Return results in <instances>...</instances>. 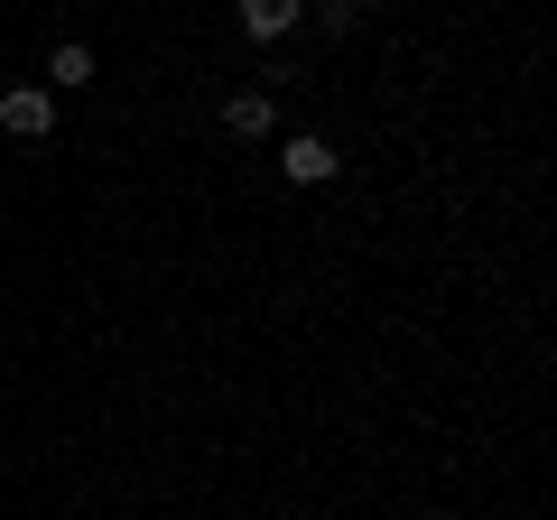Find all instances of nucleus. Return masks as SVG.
Masks as SVG:
<instances>
[{
  "instance_id": "1",
  "label": "nucleus",
  "mask_w": 557,
  "mask_h": 520,
  "mask_svg": "<svg viewBox=\"0 0 557 520\" xmlns=\"http://www.w3.org/2000/svg\"><path fill=\"white\" fill-rule=\"evenodd\" d=\"M0 131H10V140H47V131H57V94H47V84L0 94Z\"/></svg>"
},
{
  "instance_id": "2",
  "label": "nucleus",
  "mask_w": 557,
  "mask_h": 520,
  "mask_svg": "<svg viewBox=\"0 0 557 520\" xmlns=\"http://www.w3.org/2000/svg\"><path fill=\"white\" fill-rule=\"evenodd\" d=\"M278 168H288L298 186H325V177H335V140H317V131H298V140H278Z\"/></svg>"
},
{
  "instance_id": "3",
  "label": "nucleus",
  "mask_w": 557,
  "mask_h": 520,
  "mask_svg": "<svg viewBox=\"0 0 557 520\" xmlns=\"http://www.w3.org/2000/svg\"><path fill=\"white\" fill-rule=\"evenodd\" d=\"M223 131H233V140H270V131H278L270 94H233V102H223Z\"/></svg>"
},
{
  "instance_id": "4",
  "label": "nucleus",
  "mask_w": 557,
  "mask_h": 520,
  "mask_svg": "<svg viewBox=\"0 0 557 520\" xmlns=\"http://www.w3.org/2000/svg\"><path fill=\"white\" fill-rule=\"evenodd\" d=\"M298 20H307V0H242V28L251 38H288Z\"/></svg>"
},
{
  "instance_id": "5",
  "label": "nucleus",
  "mask_w": 557,
  "mask_h": 520,
  "mask_svg": "<svg viewBox=\"0 0 557 520\" xmlns=\"http://www.w3.org/2000/svg\"><path fill=\"white\" fill-rule=\"evenodd\" d=\"M47 75H57V94H75V84H94V47H57V65H47Z\"/></svg>"
},
{
  "instance_id": "6",
  "label": "nucleus",
  "mask_w": 557,
  "mask_h": 520,
  "mask_svg": "<svg viewBox=\"0 0 557 520\" xmlns=\"http://www.w3.org/2000/svg\"><path fill=\"white\" fill-rule=\"evenodd\" d=\"M354 10H381V0H354Z\"/></svg>"
}]
</instances>
